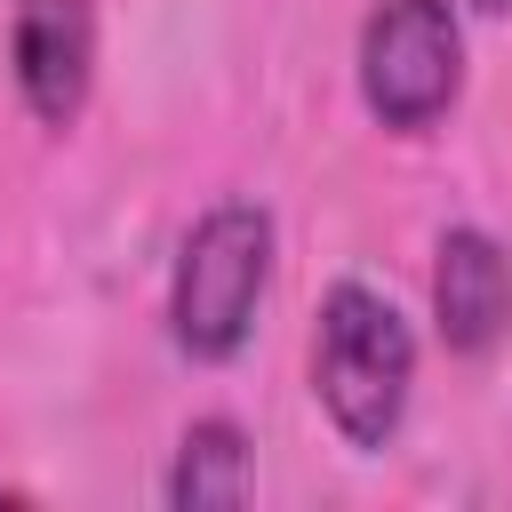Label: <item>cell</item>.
Wrapping results in <instances>:
<instances>
[{
    "label": "cell",
    "instance_id": "6",
    "mask_svg": "<svg viewBox=\"0 0 512 512\" xmlns=\"http://www.w3.org/2000/svg\"><path fill=\"white\" fill-rule=\"evenodd\" d=\"M248 496V432L224 424V416H200L176 448V472H168V504L184 512H208V504H240Z\"/></svg>",
    "mask_w": 512,
    "mask_h": 512
},
{
    "label": "cell",
    "instance_id": "1",
    "mask_svg": "<svg viewBox=\"0 0 512 512\" xmlns=\"http://www.w3.org/2000/svg\"><path fill=\"white\" fill-rule=\"evenodd\" d=\"M408 384H416V336L400 304L360 280H336L320 296V336H312V392L328 424L352 448H384L408 416Z\"/></svg>",
    "mask_w": 512,
    "mask_h": 512
},
{
    "label": "cell",
    "instance_id": "3",
    "mask_svg": "<svg viewBox=\"0 0 512 512\" xmlns=\"http://www.w3.org/2000/svg\"><path fill=\"white\" fill-rule=\"evenodd\" d=\"M464 80V40L448 0H376L360 24V96L384 128L416 136L456 104Z\"/></svg>",
    "mask_w": 512,
    "mask_h": 512
},
{
    "label": "cell",
    "instance_id": "7",
    "mask_svg": "<svg viewBox=\"0 0 512 512\" xmlns=\"http://www.w3.org/2000/svg\"><path fill=\"white\" fill-rule=\"evenodd\" d=\"M464 8H480V16H512V0H464Z\"/></svg>",
    "mask_w": 512,
    "mask_h": 512
},
{
    "label": "cell",
    "instance_id": "5",
    "mask_svg": "<svg viewBox=\"0 0 512 512\" xmlns=\"http://www.w3.org/2000/svg\"><path fill=\"white\" fill-rule=\"evenodd\" d=\"M432 320H440L448 352H464V360L504 344V328H512V256L488 232H472V224L440 232V248H432Z\"/></svg>",
    "mask_w": 512,
    "mask_h": 512
},
{
    "label": "cell",
    "instance_id": "4",
    "mask_svg": "<svg viewBox=\"0 0 512 512\" xmlns=\"http://www.w3.org/2000/svg\"><path fill=\"white\" fill-rule=\"evenodd\" d=\"M8 64L40 128H72L96 80V8L88 0H8Z\"/></svg>",
    "mask_w": 512,
    "mask_h": 512
},
{
    "label": "cell",
    "instance_id": "2",
    "mask_svg": "<svg viewBox=\"0 0 512 512\" xmlns=\"http://www.w3.org/2000/svg\"><path fill=\"white\" fill-rule=\"evenodd\" d=\"M272 288V216L248 200H216L176 256L168 328L192 360H232L256 328V304Z\"/></svg>",
    "mask_w": 512,
    "mask_h": 512
}]
</instances>
